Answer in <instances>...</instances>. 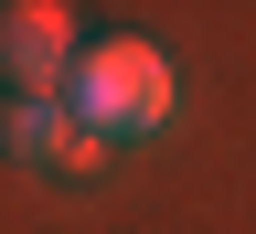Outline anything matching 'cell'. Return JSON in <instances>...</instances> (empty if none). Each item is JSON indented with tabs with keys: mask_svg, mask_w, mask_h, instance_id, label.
Masks as SVG:
<instances>
[{
	"mask_svg": "<svg viewBox=\"0 0 256 234\" xmlns=\"http://www.w3.org/2000/svg\"><path fill=\"white\" fill-rule=\"evenodd\" d=\"M54 96H64V117L96 149H139V139H160L182 117V64L160 43H139V32H96V43H75Z\"/></svg>",
	"mask_w": 256,
	"mask_h": 234,
	"instance_id": "6da1fadb",
	"label": "cell"
},
{
	"mask_svg": "<svg viewBox=\"0 0 256 234\" xmlns=\"http://www.w3.org/2000/svg\"><path fill=\"white\" fill-rule=\"evenodd\" d=\"M75 64V11L64 0H0V96H54Z\"/></svg>",
	"mask_w": 256,
	"mask_h": 234,
	"instance_id": "7a4b0ae2",
	"label": "cell"
},
{
	"mask_svg": "<svg viewBox=\"0 0 256 234\" xmlns=\"http://www.w3.org/2000/svg\"><path fill=\"white\" fill-rule=\"evenodd\" d=\"M0 160L11 171H96L107 149L64 117V96H0Z\"/></svg>",
	"mask_w": 256,
	"mask_h": 234,
	"instance_id": "3957f363",
	"label": "cell"
}]
</instances>
